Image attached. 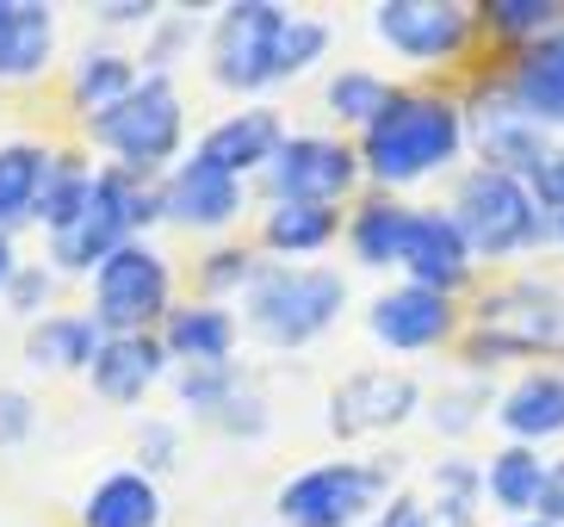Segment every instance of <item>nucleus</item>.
Returning <instances> with one entry per match:
<instances>
[{
	"instance_id": "c9c22d12",
	"label": "nucleus",
	"mask_w": 564,
	"mask_h": 527,
	"mask_svg": "<svg viewBox=\"0 0 564 527\" xmlns=\"http://www.w3.org/2000/svg\"><path fill=\"white\" fill-rule=\"evenodd\" d=\"M329 25L311 13H292V25H285V44H280V82H299V75H311L323 56H329Z\"/></svg>"
},
{
	"instance_id": "a211bd4d",
	"label": "nucleus",
	"mask_w": 564,
	"mask_h": 527,
	"mask_svg": "<svg viewBox=\"0 0 564 527\" xmlns=\"http://www.w3.org/2000/svg\"><path fill=\"white\" fill-rule=\"evenodd\" d=\"M162 379H167L162 335H106L100 354H94V366H87L94 397H106V404H118V410L143 404V397H150Z\"/></svg>"
},
{
	"instance_id": "f257e3e1",
	"label": "nucleus",
	"mask_w": 564,
	"mask_h": 527,
	"mask_svg": "<svg viewBox=\"0 0 564 527\" xmlns=\"http://www.w3.org/2000/svg\"><path fill=\"white\" fill-rule=\"evenodd\" d=\"M465 99L453 94H415L398 87L391 112L360 131V168L379 193H403V186H422L434 174H447L465 155Z\"/></svg>"
},
{
	"instance_id": "f03ea898",
	"label": "nucleus",
	"mask_w": 564,
	"mask_h": 527,
	"mask_svg": "<svg viewBox=\"0 0 564 527\" xmlns=\"http://www.w3.org/2000/svg\"><path fill=\"white\" fill-rule=\"evenodd\" d=\"M564 354V292L552 280H502L478 292L465 373H490L502 361H558Z\"/></svg>"
},
{
	"instance_id": "72a5a7b5",
	"label": "nucleus",
	"mask_w": 564,
	"mask_h": 527,
	"mask_svg": "<svg viewBox=\"0 0 564 527\" xmlns=\"http://www.w3.org/2000/svg\"><path fill=\"white\" fill-rule=\"evenodd\" d=\"M558 13H564L558 0H484L478 25H490L497 37H509V44L528 50V44H540L546 32H558V25H564Z\"/></svg>"
},
{
	"instance_id": "c85d7f7f",
	"label": "nucleus",
	"mask_w": 564,
	"mask_h": 527,
	"mask_svg": "<svg viewBox=\"0 0 564 527\" xmlns=\"http://www.w3.org/2000/svg\"><path fill=\"white\" fill-rule=\"evenodd\" d=\"M94 174H100V168L82 162V149H51V174H44L32 224H44V236L68 230V224L87 212V198H94Z\"/></svg>"
},
{
	"instance_id": "37998d69",
	"label": "nucleus",
	"mask_w": 564,
	"mask_h": 527,
	"mask_svg": "<svg viewBox=\"0 0 564 527\" xmlns=\"http://www.w3.org/2000/svg\"><path fill=\"white\" fill-rule=\"evenodd\" d=\"M366 527H434V515H429V503H422L415 491H398Z\"/></svg>"
},
{
	"instance_id": "9d476101",
	"label": "nucleus",
	"mask_w": 564,
	"mask_h": 527,
	"mask_svg": "<svg viewBox=\"0 0 564 527\" xmlns=\"http://www.w3.org/2000/svg\"><path fill=\"white\" fill-rule=\"evenodd\" d=\"M360 181H366L360 143H341V137H323V131L285 137V149L261 174L273 205H341Z\"/></svg>"
},
{
	"instance_id": "412c9836",
	"label": "nucleus",
	"mask_w": 564,
	"mask_h": 527,
	"mask_svg": "<svg viewBox=\"0 0 564 527\" xmlns=\"http://www.w3.org/2000/svg\"><path fill=\"white\" fill-rule=\"evenodd\" d=\"M56 56V13L44 0H0V82H37Z\"/></svg>"
},
{
	"instance_id": "5701e85b",
	"label": "nucleus",
	"mask_w": 564,
	"mask_h": 527,
	"mask_svg": "<svg viewBox=\"0 0 564 527\" xmlns=\"http://www.w3.org/2000/svg\"><path fill=\"white\" fill-rule=\"evenodd\" d=\"M546 465L540 447H514L502 441L484 460V503H497V515L509 521H540V496H546Z\"/></svg>"
},
{
	"instance_id": "ddd939ff",
	"label": "nucleus",
	"mask_w": 564,
	"mask_h": 527,
	"mask_svg": "<svg viewBox=\"0 0 564 527\" xmlns=\"http://www.w3.org/2000/svg\"><path fill=\"white\" fill-rule=\"evenodd\" d=\"M422 410V385L403 366H360L329 391V434L335 441H366V434H391Z\"/></svg>"
},
{
	"instance_id": "58836bf2",
	"label": "nucleus",
	"mask_w": 564,
	"mask_h": 527,
	"mask_svg": "<svg viewBox=\"0 0 564 527\" xmlns=\"http://www.w3.org/2000/svg\"><path fill=\"white\" fill-rule=\"evenodd\" d=\"M51 298H56V267H19V280L7 286V311L37 323V316H51Z\"/></svg>"
},
{
	"instance_id": "423d86ee",
	"label": "nucleus",
	"mask_w": 564,
	"mask_h": 527,
	"mask_svg": "<svg viewBox=\"0 0 564 527\" xmlns=\"http://www.w3.org/2000/svg\"><path fill=\"white\" fill-rule=\"evenodd\" d=\"M155 217H162V186L155 181H137L124 168L106 162L94 174V198H87V212L68 224V230L51 236V267L56 273H100V261H112L124 243H143Z\"/></svg>"
},
{
	"instance_id": "ea45409f",
	"label": "nucleus",
	"mask_w": 564,
	"mask_h": 527,
	"mask_svg": "<svg viewBox=\"0 0 564 527\" xmlns=\"http://www.w3.org/2000/svg\"><path fill=\"white\" fill-rule=\"evenodd\" d=\"M174 465H181V422H143L137 429V472L162 478Z\"/></svg>"
},
{
	"instance_id": "cd10ccee",
	"label": "nucleus",
	"mask_w": 564,
	"mask_h": 527,
	"mask_svg": "<svg viewBox=\"0 0 564 527\" xmlns=\"http://www.w3.org/2000/svg\"><path fill=\"white\" fill-rule=\"evenodd\" d=\"M137 82H143L137 56H124V50H82V63L68 68V99H75L82 118H100L106 106H118Z\"/></svg>"
},
{
	"instance_id": "a18cd8bd",
	"label": "nucleus",
	"mask_w": 564,
	"mask_h": 527,
	"mask_svg": "<svg viewBox=\"0 0 564 527\" xmlns=\"http://www.w3.org/2000/svg\"><path fill=\"white\" fill-rule=\"evenodd\" d=\"M540 521L564 527V453L546 465V496H540Z\"/></svg>"
},
{
	"instance_id": "79ce46f5",
	"label": "nucleus",
	"mask_w": 564,
	"mask_h": 527,
	"mask_svg": "<svg viewBox=\"0 0 564 527\" xmlns=\"http://www.w3.org/2000/svg\"><path fill=\"white\" fill-rule=\"evenodd\" d=\"M32 429H37V404L25 391H13V385H0V447L32 441Z\"/></svg>"
},
{
	"instance_id": "c756f323",
	"label": "nucleus",
	"mask_w": 564,
	"mask_h": 527,
	"mask_svg": "<svg viewBox=\"0 0 564 527\" xmlns=\"http://www.w3.org/2000/svg\"><path fill=\"white\" fill-rule=\"evenodd\" d=\"M44 174H51V149L44 143H0V230H13L37 212V193H44Z\"/></svg>"
},
{
	"instance_id": "473e14b6",
	"label": "nucleus",
	"mask_w": 564,
	"mask_h": 527,
	"mask_svg": "<svg viewBox=\"0 0 564 527\" xmlns=\"http://www.w3.org/2000/svg\"><path fill=\"white\" fill-rule=\"evenodd\" d=\"M174 391H181V410L193 416V422H212L217 410H230L236 397L249 391V379H242V366L224 361V366H181L174 373Z\"/></svg>"
},
{
	"instance_id": "09e8293b",
	"label": "nucleus",
	"mask_w": 564,
	"mask_h": 527,
	"mask_svg": "<svg viewBox=\"0 0 564 527\" xmlns=\"http://www.w3.org/2000/svg\"><path fill=\"white\" fill-rule=\"evenodd\" d=\"M502 527H552V521H502Z\"/></svg>"
},
{
	"instance_id": "f704fd0d",
	"label": "nucleus",
	"mask_w": 564,
	"mask_h": 527,
	"mask_svg": "<svg viewBox=\"0 0 564 527\" xmlns=\"http://www.w3.org/2000/svg\"><path fill=\"white\" fill-rule=\"evenodd\" d=\"M484 410H490V379H459V385H441L434 391V404H429V422H434V434H447V441H465V434L484 422Z\"/></svg>"
},
{
	"instance_id": "9b49d317",
	"label": "nucleus",
	"mask_w": 564,
	"mask_h": 527,
	"mask_svg": "<svg viewBox=\"0 0 564 527\" xmlns=\"http://www.w3.org/2000/svg\"><path fill=\"white\" fill-rule=\"evenodd\" d=\"M465 137L478 149V162L502 168V174H528V168L552 149V131L521 106L509 75H490V82H478L465 94Z\"/></svg>"
},
{
	"instance_id": "39448f33",
	"label": "nucleus",
	"mask_w": 564,
	"mask_h": 527,
	"mask_svg": "<svg viewBox=\"0 0 564 527\" xmlns=\"http://www.w3.org/2000/svg\"><path fill=\"white\" fill-rule=\"evenodd\" d=\"M447 212L478 261H514V255L552 243V217L540 212V198L528 193L521 174H502V168H465L453 181Z\"/></svg>"
},
{
	"instance_id": "e433bc0d",
	"label": "nucleus",
	"mask_w": 564,
	"mask_h": 527,
	"mask_svg": "<svg viewBox=\"0 0 564 527\" xmlns=\"http://www.w3.org/2000/svg\"><path fill=\"white\" fill-rule=\"evenodd\" d=\"M254 273H261V261H254V248H212V255H205V267H199V286H205V298H212V304H224V298H242L254 286Z\"/></svg>"
},
{
	"instance_id": "2f4dec72",
	"label": "nucleus",
	"mask_w": 564,
	"mask_h": 527,
	"mask_svg": "<svg viewBox=\"0 0 564 527\" xmlns=\"http://www.w3.org/2000/svg\"><path fill=\"white\" fill-rule=\"evenodd\" d=\"M429 484H434V503H429L434 527H484V460L453 453L429 472Z\"/></svg>"
},
{
	"instance_id": "b1692460",
	"label": "nucleus",
	"mask_w": 564,
	"mask_h": 527,
	"mask_svg": "<svg viewBox=\"0 0 564 527\" xmlns=\"http://www.w3.org/2000/svg\"><path fill=\"white\" fill-rule=\"evenodd\" d=\"M167 503H162V484L150 472H106L94 491L82 496V527H162Z\"/></svg>"
},
{
	"instance_id": "0eeeda50",
	"label": "nucleus",
	"mask_w": 564,
	"mask_h": 527,
	"mask_svg": "<svg viewBox=\"0 0 564 527\" xmlns=\"http://www.w3.org/2000/svg\"><path fill=\"white\" fill-rule=\"evenodd\" d=\"M398 460H323L304 465L273 491V515L285 527H366L391 503Z\"/></svg>"
},
{
	"instance_id": "c03bdc74",
	"label": "nucleus",
	"mask_w": 564,
	"mask_h": 527,
	"mask_svg": "<svg viewBox=\"0 0 564 527\" xmlns=\"http://www.w3.org/2000/svg\"><path fill=\"white\" fill-rule=\"evenodd\" d=\"M100 13V25H143L150 32L155 19H162V7H150V0H112V7H94Z\"/></svg>"
},
{
	"instance_id": "bb28decb",
	"label": "nucleus",
	"mask_w": 564,
	"mask_h": 527,
	"mask_svg": "<svg viewBox=\"0 0 564 527\" xmlns=\"http://www.w3.org/2000/svg\"><path fill=\"white\" fill-rule=\"evenodd\" d=\"M335 236H341V212L335 205H267L261 212V248H273L285 261L323 255Z\"/></svg>"
},
{
	"instance_id": "4be33fe9",
	"label": "nucleus",
	"mask_w": 564,
	"mask_h": 527,
	"mask_svg": "<svg viewBox=\"0 0 564 527\" xmlns=\"http://www.w3.org/2000/svg\"><path fill=\"white\" fill-rule=\"evenodd\" d=\"M106 330L94 323V316L82 311H51L37 316V323H25V366L32 373H87L94 366V354H100Z\"/></svg>"
},
{
	"instance_id": "20e7f679",
	"label": "nucleus",
	"mask_w": 564,
	"mask_h": 527,
	"mask_svg": "<svg viewBox=\"0 0 564 527\" xmlns=\"http://www.w3.org/2000/svg\"><path fill=\"white\" fill-rule=\"evenodd\" d=\"M87 143H100L112 155V168L137 174V181H155L174 168L186 143V106H181V87L174 75H143L131 94L106 106L100 118H82Z\"/></svg>"
},
{
	"instance_id": "a19ab883",
	"label": "nucleus",
	"mask_w": 564,
	"mask_h": 527,
	"mask_svg": "<svg viewBox=\"0 0 564 527\" xmlns=\"http://www.w3.org/2000/svg\"><path fill=\"white\" fill-rule=\"evenodd\" d=\"M521 181H528L533 198H540V212H546V217H564V143H552L546 155H540V162L521 174Z\"/></svg>"
},
{
	"instance_id": "aec40b11",
	"label": "nucleus",
	"mask_w": 564,
	"mask_h": 527,
	"mask_svg": "<svg viewBox=\"0 0 564 527\" xmlns=\"http://www.w3.org/2000/svg\"><path fill=\"white\" fill-rule=\"evenodd\" d=\"M155 335H162L167 361H181V366H224L236 354V342H242V323H236L224 304H212V298H186V304L167 311V323Z\"/></svg>"
},
{
	"instance_id": "de8ad7c7",
	"label": "nucleus",
	"mask_w": 564,
	"mask_h": 527,
	"mask_svg": "<svg viewBox=\"0 0 564 527\" xmlns=\"http://www.w3.org/2000/svg\"><path fill=\"white\" fill-rule=\"evenodd\" d=\"M552 243H564V217H552Z\"/></svg>"
},
{
	"instance_id": "1a4fd4ad",
	"label": "nucleus",
	"mask_w": 564,
	"mask_h": 527,
	"mask_svg": "<svg viewBox=\"0 0 564 527\" xmlns=\"http://www.w3.org/2000/svg\"><path fill=\"white\" fill-rule=\"evenodd\" d=\"M174 311V273H167L162 248L124 243L112 261H100L94 273V323L106 335H155Z\"/></svg>"
},
{
	"instance_id": "f8f14e48",
	"label": "nucleus",
	"mask_w": 564,
	"mask_h": 527,
	"mask_svg": "<svg viewBox=\"0 0 564 527\" xmlns=\"http://www.w3.org/2000/svg\"><path fill=\"white\" fill-rule=\"evenodd\" d=\"M471 32H478V7H459V0H379L372 7V37L415 68L459 63Z\"/></svg>"
},
{
	"instance_id": "f3484780",
	"label": "nucleus",
	"mask_w": 564,
	"mask_h": 527,
	"mask_svg": "<svg viewBox=\"0 0 564 527\" xmlns=\"http://www.w3.org/2000/svg\"><path fill=\"white\" fill-rule=\"evenodd\" d=\"M285 118L273 112V106H242V112L217 118L212 131L199 137V149L193 155H205L212 168H224V174H236V181H249V174H267L273 168V155L285 149Z\"/></svg>"
},
{
	"instance_id": "6e6552de",
	"label": "nucleus",
	"mask_w": 564,
	"mask_h": 527,
	"mask_svg": "<svg viewBox=\"0 0 564 527\" xmlns=\"http://www.w3.org/2000/svg\"><path fill=\"white\" fill-rule=\"evenodd\" d=\"M285 25H292V7H280V0H236V7H224V13L212 19V32H205L212 82L230 87V94L280 87Z\"/></svg>"
},
{
	"instance_id": "4c0bfd02",
	"label": "nucleus",
	"mask_w": 564,
	"mask_h": 527,
	"mask_svg": "<svg viewBox=\"0 0 564 527\" xmlns=\"http://www.w3.org/2000/svg\"><path fill=\"white\" fill-rule=\"evenodd\" d=\"M193 37H199V19H193V13H162L150 25L143 56H137V63H143V75H174V56H181Z\"/></svg>"
},
{
	"instance_id": "a878e982",
	"label": "nucleus",
	"mask_w": 564,
	"mask_h": 527,
	"mask_svg": "<svg viewBox=\"0 0 564 527\" xmlns=\"http://www.w3.org/2000/svg\"><path fill=\"white\" fill-rule=\"evenodd\" d=\"M410 217H415V205H403L398 193L360 198V205H354V217H348L354 261L372 267V273H391V267H403V236H410Z\"/></svg>"
},
{
	"instance_id": "49530a36",
	"label": "nucleus",
	"mask_w": 564,
	"mask_h": 527,
	"mask_svg": "<svg viewBox=\"0 0 564 527\" xmlns=\"http://www.w3.org/2000/svg\"><path fill=\"white\" fill-rule=\"evenodd\" d=\"M19 267L25 261H19V248H13V230H0V298H7V286L19 280Z\"/></svg>"
},
{
	"instance_id": "7c9ffc66",
	"label": "nucleus",
	"mask_w": 564,
	"mask_h": 527,
	"mask_svg": "<svg viewBox=\"0 0 564 527\" xmlns=\"http://www.w3.org/2000/svg\"><path fill=\"white\" fill-rule=\"evenodd\" d=\"M398 87L384 82L379 68H335L329 87H323V106H329L335 125H354V131H372L384 112H391Z\"/></svg>"
},
{
	"instance_id": "2eb2a0df",
	"label": "nucleus",
	"mask_w": 564,
	"mask_h": 527,
	"mask_svg": "<svg viewBox=\"0 0 564 527\" xmlns=\"http://www.w3.org/2000/svg\"><path fill=\"white\" fill-rule=\"evenodd\" d=\"M398 273L410 286H429V292H447V298L471 286L478 255H471V243L459 236L453 212H441V205H415L410 236H403V267H398Z\"/></svg>"
},
{
	"instance_id": "dca6fc26",
	"label": "nucleus",
	"mask_w": 564,
	"mask_h": 527,
	"mask_svg": "<svg viewBox=\"0 0 564 527\" xmlns=\"http://www.w3.org/2000/svg\"><path fill=\"white\" fill-rule=\"evenodd\" d=\"M155 186H162V217L181 224V230L212 236V230H230L236 217H242V181L224 174V168H212L205 155L174 162Z\"/></svg>"
},
{
	"instance_id": "7ed1b4c3",
	"label": "nucleus",
	"mask_w": 564,
	"mask_h": 527,
	"mask_svg": "<svg viewBox=\"0 0 564 527\" xmlns=\"http://www.w3.org/2000/svg\"><path fill=\"white\" fill-rule=\"evenodd\" d=\"M348 304V280L335 267L311 261H261L254 286L242 292V330L261 347H311L335 330V316Z\"/></svg>"
},
{
	"instance_id": "6ab92c4d",
	"label": "nucleus",
	"mask_w": 564,
	"mask_h": 527,
	"mask_svg": "<svg viewBox=\"0 0 564 527\" xmlns=\"http://www.w3.org/2000/svg\"><path fill=\"white\" fill-rule=\"evenodd\" d=\"M497 429L514 447H546L564 434V373L558 366H528L521 379H509V391L497 397Z\"/></svg>"
},
{
	"instance_id": "4468645a",
	"label": "nucleus",
	"mask_w": 564,
	"mask_h": 527,
	"mask_svg": "<svg viewBox=\"0 0 564 527\" xmlns=\"http://www.w3.org/2000/svg\"><path fill=\"white\" fill-rule=\"evenodd\" d=\"M366 335L391 354H429V347H447L459 335V311H453L447 292H429V286H391V292L372 298L366 311Z\"/></svg>"
},
{
	"instance_id": "393cba45",
	"label": "nucleus",
	"mask_w": 564,
	"mask_h": 527,
	"mask_svg": "<svg viewBox=\"0 0 564 527\" xmlns=\"http://www.w3.org/2000/svg\"><path fill=\"white\" fill-rule=\"evenodd\" d=\"M509 87L521 94V106H528L546 131H564V25H558V32H546L540 44L514 50Z\"/></svg>"
}]
</instances>
